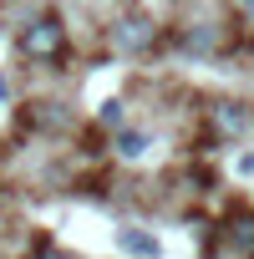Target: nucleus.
Returning <instances> with one entry per match:
<instances>
[{
	"label": "nucleus",
	"mask_w": 254,
	"mask_h": 259,
	"mask_svg": "<svg viewBox=\"0 0 254 259\" xmlns=\"http://www.w3.org/2000/svg\"><path fill=\"white\" fill-rule=\"evenodd\" d=\"M117 244H122V254H133V259H158V254H163V244H158L148 229H122Z\"/></svg>",
	"instance_id": "7"
},
{
	"label": "nucleus",
	"mask_w": 254,
	"mask_h": 259,
	"mask_svg": "<svg viewBox=\"0 0 254 259\" xmlns=\"http://www.w3.org/2000/svg\"><path fill=\"white\" fill-rule=\"evenodd\" d=\"M224 239H229V249H234L239 259H254V208H239V213L229 219Z\"/></svg>",
	"instance_id": "6"
},
{
	"label": "nucleus",
	"mask_w": 254,
	"mask_h": 259,
	"mask_svg": "<svg viewBox=\"0 0 254 259\" xmlns=\"http://www.w3.org/2000/svg\"><path fill=\"white\" fill-rule=\"evenodd\" d=\"M16 51H21L26 61H36V66L66 61V51H71L66 21H61V16H36V21H26V26L16 31Z\"/></svg>",
	"instance_id": "1"
},
{
	"label": "nucleus",
	"mask_w": 254,
	"mask_h": 259,
	"mask_svg": "<svg viewBox=\"0 0 254 259\" xmlns=\"http://www.w3.org/2000/svg\"><path fill=\"white\" fill-rule=\"evenodd\" d=\"M26 259H71V254H66V249H56L51 239H36V249H31Z\"/></svg>",
	"instance_id": "10"
},
{
	"label": "nucleus",
	"mask_w": 254,
	"mask_h": 259,
	"mask_svg": "<svg viewBox=\"0 0 254 259\" xmlns=\"http://www.w3.org/2000/svg\"><path fill=\"white\" fill-rule=\"evenodd\" d=\"M112 148H117V158H127V163H138V158L148 153V133H138V127H122V133L112 138Z\"/></svg>",
	"instance_id": "8"
},
{
	"label": "nucleus",
	"mask_w": 254,
	"mask_h": 259,
	"mask_svg": "<svg viewBox=\"0 0 254 259\" xmlns=\"http://www.w3.org/2000/svg\"><path fill=\"white\" fill-rule=\"evenodd\" d=\"M239 173H254V153H244V158H239Z\"/></svg>",
	"instance_id": "11"
},
{
	"label": "nucleus",
	"mask_w": 254,
	"mask_h": 259,
	"mask_svg": "<svg viewBox=\"0 0 254 259\" xmlns=\"http://www.w3.org/2000/svg\"><path fill=\"white\" fill-rule=\"evenodd\" d=\"M158 36H163V26L143 11H127L112 21V51H122V56H148L158 46Z\"/></svg>",
	"instance_id": "2"
},
{
	"label": "nucleus",
	"mask_w": 254,
	"mask_h": 259,
	"mask_svg": "<svg viewBox=\"0 0 254 259\" xmlns=\"http://www.w3.org/2000/svg\"><path fill=\"white\" fill-rule=\"evenodd\" d=\"M244 56H249V61H254V36H249V41H244Z\"/></svg>",
	"instance_id": "14"
},
{
	"label": "nucleus",
	"mask_w": 254,
	"mask_h": 259,
	"mask_svg": "<svg viewBox=\"0 0 254 259\" xmlns=\"http://www.w3.org/2000/svg\"><path fill=\"white\" fill-rule=\"evenodd\" d=\"M0 102H11V81L6 76H0Z\"/></svg>",
	"instance_id": "12"
},
{
	"label": "nucleus",
	"mask_w": 254,
	"mask_h": 259,
	"mask_svg": "<svg viewBox=\"0 0 254 259\" xmlns=\"http://www.w3.org/2000/svg\"><path fill=\"white\" fill-rule=\"evenodd\" d=\"M203 122H208V138L214 143H239L249 127H254V112L244 102H234V97H219V102L203 107Z\"/></svg>",
	"instance_id": "3"
},
{
	"label": "nucleus",
	"mask_w": 254,
	"mask_h": 259,
	"mask_svg": "<svg viewBox=\"0 0 254 259\" xmlns=\"http://www.w3.org/2000/svg\"><path fill=\"white\" fill-rule=\"evenodd\" d=\"M234 6H239V11H249V16H254V0H234Z\"/></svg>",
	"instance_id": "13"
},
{
	"label": "nucleus",
	"mask_w": 254,
	"mask_h": 259,
	"mask_svg": "<svg viewBox=\"0 0 254 259\" xmlns=\"http://www.w3.org/2000/svg\"><path fill=\"white\" fill-rule=\"evenodd\" d=\"M97 122L102 127H117V133H122V122H127V107L112 97V102H102V112H97Z\"/></svg>",
	"instance_id": "9"
},
{
	"label": "nucleus",
	"mask_w": 254,
	"mask_h": 259,
	"mask_svg": "<svg viewBox=\"0 0 254 259\" xmlns=\"http://www.w3.org/2000/svg\"><path fill=\"white\" fill-rule=\"evenodd\" d=\"M71 127V112L61 107V102H26V112H21V133H66Z\"/></svg>",
	"instance_id": "4"
},
{
	"label": "nucleus",
	"mask_w": 254,
	"mask_h": 259,
	"mask_svg": "<svg viewBox=\"0 0 254 259\" xmlns=\"http://www.w3.org/2000/svg\"><path fill=\"white\" fill-rule=\"evenodd\" d=\"M219 41H224V26H214V21H193V26L178 31V46H183L188 56H214Z\"/></svg>",
	"instance_id": "5"
}]
</instances>
